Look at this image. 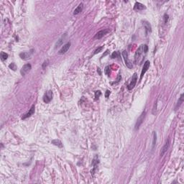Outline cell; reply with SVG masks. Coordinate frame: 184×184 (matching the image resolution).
<instances>
[{"instance_id": "1", "label": "cell", "mask_w": 184, "mask_h": 184, "mask_svg": "<svg viewBox=\"0 0 184 184\" xmlns=\"http://www.w3.org/2000/svg\"><path fill=\"white\" fill-rule=\"evenodd\" d=\"M147 50H148V47L147 45H141L138 47L135 55V61L137 64L138 63L140 64L143 58H145L144 56L147 53Z\"/></svg>"}, {"instance_id": "2", "label": "cell", "mask_w": 184, "mask_h": 184, "mask_svg": "<svg viewBox=\"0 0 184 184\" xmlns=\"http://www.w3.org/2000/svg\"><path fill=\"white\" fill-rule=\"evenodd\" d=\"M122 57H123V59L125 62V65L127 66V68H133V65L132 63V62H131L129 58H128V53L127 52L126 50H124L122 52Z\"/></svg>"}, {"instance_id": "3", "label": "cell", "mask_w": 184, "mask_h": 184, "mask_svg": "<svg viewBox=\"0 0 184 184\" xmlns=\"http://www.w3.org/2000/svg\"><path fill=\"white\" fill-rule=\"evenodd\" d=\"M137 74L136 73H134V75L132 77V79H131L130 83L129 84V85L127 86V89L128 90H132L136 85L137 84Z\"/></svg>"}, {"instance_id": "4", "label": "cell", "mask_w": 184, "mask_h": 184, "mask_svg": "<svg viewBox=\"0 0 184 184\" xmlns=\"http://www.w3.org/2000/svg\"><path fill=\"white\" fill-rule=\"evenodd\" d=\"M145 114H146V112L145 111V112H143L142 113V114L138 117V119H137V122H136V124H135V130H137V129L140 128V127L141 126V124H142V122H143V121H144V119H145Z\"/></svg>"}, {"instance_id": "5", "label": "cell", "mask_w": 184, "mask_h": 184, "mask_svg": "<svg viewBox=\"0 0 184 184\" xmlns=\"http://www.w3.org/2000/svg\"><path fill=\"white\" fill-rule=\"evenodd\" d=\"M33 51L34 50L32 49L29 52H21V53L19 54V57L22 59V60H28L31 58L33 53Z\"/></svg>"}, {"instance_id": "6", "label": "cell", "mask_w": 184, "mask_h": 184, "mask_svg": "<svg viewBox=\"0 0 184 184\" xmlns=\"http://www.w3.org/2000/svg\"><path fill=\"white\" fill-rule=\"evenodd\" d=\"M31 68H32V66H31L30 63L25 64L24 66H22V68L21 70H20V73H21V75H26V74H27V73L31 70Z\"/></svg>"}, {"instance_id": "7", "label": "cell", "mask_w": 184, "mask_h": 184, "mask_svg": "<svg viewBox=\"0 0 184 184\" xmlns=\"http://www.w3.org/2000/svg\"><path fill=\"white\" fill-rule=\"evenodd\" d=\"M52 99V91H47L43 96V101L46 104L51 101Z\"/></svg>"}, {"instance_id": "8", "label": "cell", "mask_w": 184, "mask_h": 184, "mask_svg": "<svg viewBox=\"0 0 184 184\" xmlns=\"http://www.w3.org/2000/svg\"><path fill=\"white\" fill-rule=\"evenodd\" d=\"M108 33H109V30H101V31L98 32V33L95 35L94 39H95V40H99V39L102 38L105 35H107Z\"/></svg>"}, {"instance_id": "9", "label": "cell", "mask_w": 184, "mask_h": 184, "mask_svg": "<svg viewBox=\"0 0 184 184\" xmlns=\"http://www.w3.org/2000/svg\"><path fill=\"white\" fill-rule=\"evenodd\" d=\"M150 63L149 61H146L144 63V66H143V68H142V72H141V75H140V80H142V78L143 77V75H145V73L147 72V71L148 70V68H150Z\"/></svg>"}, {"instance_id": "10", "label": "cell", "mask_w": 184, "mask_h": 184, "mask_svg": "<svg viewBox=\"0 0 184 184\" xmlns=\"http://www.w3.org/2000/svg\"><path fill=\"white\" fill-rule=\"evenodd\" d=\"M70 47H71V42H67L66 45H64L62 47H61V49L59 50V52H58V53L59 54H64V53H66V52L68 50V49L70 48Z\"/></svg>"}, {"instance_id": "11", "label": "cell", "mask_w": 184, "mask_h": 184, "mask_svg": "<svg viewBox=\"0 0 184 184\" xmlns=\"http://www.w3.org/2000/svg\"><path fill=\"white\" fill-rule=\"evenodd\" d=\"M169 146H170V141H169V140H168L167 142H165V144L164 145V146L161 149V151H160V156H163L167 152V150L169 148Z\"/></svg>"}, {"instance_id": "12", "label": "cell", "mask_w": 184, "mask_h": 184, "mask_svg": "<svg viewBox=\"0 0 184 184\" xmlns=\"http://www.w3.org/2000/svg\"><path fill=\"white\" fill-rule=\"evenodd\" d=\"M35 105H33L32 106V107L30 108V111L27 113V114H25L22 117V119H27V118H28V117H30V116H32L33 114H34V112H35Z\"/></svg>"}, {"instance_id": "13", "label": "cell", "mask_w": 184, "mask_h": 184, "mask_svg": "<svg viewBox=\"0 0 184 184\" xmlns=\"http://www.w3.org/2000/svg\"><path fill=\"white\" fill-rule=\"evenodd\" d=\"M83 9H84V4L83 3H81L79 4V5H78L74 10L73 12V14L74 15H76V14H78L79 13H81L82 11H83Z\"/></svg>"}, {"instance_id": "14", "label": "cell", "mask_w": 184, "mask_h": 184, "mask_svg": "<svg viewBox=\"0 0 184 184\" xmlns=\"http://www.w3.org/2000/svg\"><path fill=\"white\" fill-rule=\"evenodd\" d=\"M146 7L145 5H143L142 4L140 3V2H136L135 5V7H134V9L135 10H137V11H140V10H143L145 9Z\"/></svg>"}, {"instance_id": "15", "label": "cell", "mask_w": 184, "mask_h": 184, "mask_svg": "<svg viewBox=\"0 0 184 184\" xmlns=\"http://www.w3.org/2000/svg\"><path fill=\"white\" fill-rule=\"evenodd\" d=\"M143 25L145 27V32H146V34H147L148 33H151L152 30H151V26L149 22H146V21H144L143 22Z\"/></svg>"}, {"instance_id": "16", "label": "cell", "mask_w": 184, "mask_h": 184, "mask_svg": "<svg viewBox=\"0 0 184 184\" xmlns=\"http://www.w3.org/2000/svg\"><path fill=\"white\" fill-rule=\"evenodd\" d=\"M66 34H64V36L63 35L58 40V42L56 43V45H55V48L56 49L57 47H60L62 44H63V41H64V39H65V38H66Z\"/></svg>"}, {"instance_id": "17", "label": "cell", "mask_w": 184, "mask_h": 184, "mask_svg": "<svg viewBox=\"0 0 184 184\" xmlns=\"http://www.w3.org/2000/svg\"><path fill=\"white\" fill-rule=\"evenodd\" d=\"M156 141H157V134L155 132H153L152 134V150H153L155 147L156 145Z\"/></svg>"}, {"instance_id": "18", "label": "cell", "mask_w": 184, "mask_h": 184, "mask_svg": "<svg viewBox=\"0 0 184 184\" xmlns=\"http://www.w3.org/2000/svg\"><path fill=\"white\" fill-rule=\"evenodd\" d=\"M52 144H53V145H56V146H58V147H63V145H62L61 142L59 140H52Z\"/></svg>"}, {"instance_id": "19", "label": "cell", "mask_w": 184, "mask_h": 184, "mask_svg": "<svg viewBox=\"0 0 184 184\" xmlns=\"http://www.w3.org/2000/svg\"><path fill=\"white\" fill-rule=\"evenodd\" d=\"M111 57H112V58H119V57H120V52H119V51H115V52H114L112 54Z\"/></svg>"}, {"instance_id": "20", "label": "cell", "mask_w": 184, "mask_h": 184, "mask_svg": "<svg viewBox=\"0 0 184 184\" xmlns=\"http://www.w3.org/2000/svg\"><path fill=\"white\" fill-rule=\"evenodd\" d=\"M7 58H8V54L7 53H6V52H1V59H2V61H5V60L7 59Z\"/></svg>"}, {"instance_id": "21", "label": "cell", "mask_w": 184, "mask_h": 184, "mask_svg": "<svg viewBox=\"0 0 184 184\" xmlns=\"http://www.w3.org/2000/svg\"><path fill=\"white\" fill-rule=\"evenodd\" d=\"M110 67L108 66H107L106 68H105V70H104V72H105V74H106L107 75H109L110 73H111V70H110Z\"/></svg>"}, {"instance_id": "22", "label": "cell", "mask_w": 184, "mask_h": 184, "mask_svg": "<svg viewBox=\"0 0 184 184\" xmlns=\"http://www.w3.org/2000/svg\"><path fill=\"white\" fill-rule=\"evenodd\" d=\"M183 94H182L181 95H180V100H179V101L178 102V104L176 105V107H175V109L178 107H180V105L183 103Z\"/></svg>"}, {"instance_id": "23", "label": "cell", "mask_w": 184, "mask_h": 184, "mask_svg": "<svg viewBox=\"0 0 184 184\" xmlns=\"http://www.w3.org/2000/svg\"><path fill=\"white\" fill-rule=\"evenodd\" d=\"M9 68L10 69L13 70V71H16V69H17V66H16V64H15L14 63H12L9 66Z\"/></svg>"}, {"instance_id": "24", "label": "cell", "mask_w": 184, "mask_h": 184, "mask_svg": "<svg viewBox=\"0 0 184 184\" xmlns=\"http://www.w3.org/2000/svg\"><path fill=\"white\" fill-rule=\"evenodd\" d=\"M101 95V93L100 91H95V98H96V99H99Z\"/></svg>"}, {"instance_id": "25", "label": "cell", "mask_w": 184, "mask_h": 184, "mask_svg": "<svg viewBox=\"0 0 184 184\" xmlns=\"http://www.w3.org/2000/svg\"><path fill=\"white\" fill-rule=\"evenodd\" d=\"M104 47H103V46H101V47H98L96 50H95V52H94V55H96V54H97V53H99V52H100L101 50H102V49H103Z\"/></svg>"}, {"instance_id": "26", "label": "cell", "mask_w": 184, "mask_h": 184, "mask_svg": "<svg viewBox=\"0 0 184 184\" xmlns=\"http://www.w3.org/2000/svg\"><path fill=\"white\" fill-rule=\"evenodd\" d=\"M110 94H111V91H109V90H107L106 93H105V97H106V98H108V97L109 96Z\"/></svg>"}, {"instance_id": "27", "label": "cell", "mask_w": 184, "mask_h": 184, "mask_svg": "<svg viewBox=\"0 0 184 184\" xmlns=\"http://www.w3.org/2000/svg\"><path fill=\"white\" fill-rule=\"evenodd\" d=\"M164 17H165V22L166 23V22H168V15L165 14Z\"/></svg>"}, {"instance_id": "28", "label": "cell", "mask_w": 184, "mask_h": 184, "mask_svg": "<svg viewBox=\"0 0 184 184\" xmlns=\"http://www.w3.org/2000/svg\"><path fill=\"white\" fill-rule=\"evenodd\" d=\"M47 62H48L47 61H45L44 64L42 65V68H45V65H46V66L47 65Z\"/></svg>"}, {"instance_id": "29", "label": "cell", "mask_w": 184, "mask_h": 184, "mask_svg": "<svg viewBox=\"0 0 184 184\" xmlns=\"http://www.w3.org/2000/svg\"><path fill=\"white\" fill-rule=\"evenodd\" d=\"M97 69H98L97 71H98V72H99V75H101V70H100V68H98Z\"/></svg>"}]
</instances>
